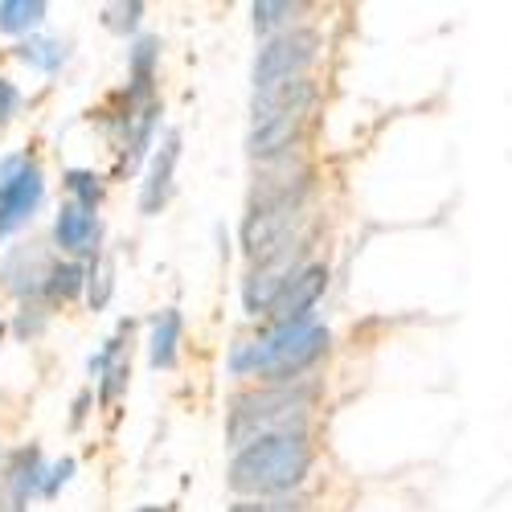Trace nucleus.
<instances>
[{
    "label": "nucleus",
    "mask_w": 512,
    "mask_h": 512,
    "mask_svg": "<svg viewBox=\"0 0 512 512\" xmlns=\"http://www.w3.org/2000/svg\"><path fill=\"white\" fill-rule=\"evenodd\" d=\"M312 467V447L304 426H291V431H275L254 439L250 447H242L230 463V488L242 496H283L308 476Z\"/></svg>",
    "instance_id": "f257e3e1"
},
{
    "label": "nucleus",
    "mask_w": 512,
    "mask_h": 512,
    "mask_svg": "<svg viewBox=\"0 0 512 512\" xmlns=\"http://www.w3.org/2000/svg\"><path fill=\"white\" fill-rule=\"evenodd\" d=\"M312 398V386H267L234 398L230 406V422H226V439L230 447H250L254 439L275 435V431H291V414H300Z\"/></svg>",
    "instance_id": "f03ea898"
},
{
    "label": "nucleus",
    "mask_w": 512,
    "mask_h": 512,
    "mask_svg": "<svg viewBox=\"0 0 512 512\" xmlns=\"http://www.w3.org/2000/svg\"><path fill=\"white\" fill-rule=\"evenodd\" d=\"M304 197H308V185L291 189L283 197H271V201H259L250 205L246 222H242V250L246 259L259 267L275 254H283L291 246V230L300 222V209H304Z\"/></svg>",
    "instance_id": "7ed1b4c3"
},
{
    "label": "nucleus",
    "mask_w": 512,
    "mask_h": 512,
    "mask_svg": "<svg viewBox=\"0 0 512 512\" xmlns=\"http://www.w3.org/2000/svg\"><path fill=\"white\" fill-rule=\"evenodd\" d=\"M41 193H46V181H41V168L33 160L9 156L0 164V238H9L33 218Z\"/></svg>",
    "instance_id": "20e7f679"
},
{
    "label": "nucleus",
    "mask_w": 512,
    "mask_h": 512,
    "mask_svg": "<svg viewBox=\"0 0 512 512\" xmlns=\"http://www.w3.org/2000/svg\"><path fill=\"white\" fill-rule=\"evenodd\" d=\"M316 46L320 37L312 29H291L271 37L259 50V58H254V91L275 87V82H287V78H304V70L316 58Z\"/></svg>",
    "instance_id": "39448f33"
},
{
    "label": "nucleus",
    "mask_w": 512,
    "mask_h": 512,
    "mask_svg": "<svg viewBox=\"0 0 512 512\" xmlns=\"http://www.w3.org/2000/svg\"><path fill=\"white\" fill-rule=\"evenodd\" d=\"M300 250H304L300 242H291L283 254H275V259L259 263V267L246 275V283H242V304H246L250 316H259V312L271 316V308L283 300V291L291 287V279L304 271V267H295V254H300Z\"/></svg>",
    "instance_id": "423d86ee"
},
{
    "label": "nucleus",
    "mask_w": 512,
    "mask_h": 512,
    "mask_svg": "<svg viewBox=\"0 0 512 512\" xmlns=\"http://www.w3.org/2000/svg\"><path fill=\"white\" fill-rule=\"evenodd\" d=\"M324 349H328V328L308 324V328L291 332V336L283 340L279 353L259 369V377H267L271 386H291V381L300 377L304 369H312V365L324 357Z\"/></svg>",
    "instance_id": "0eeeda50"
},
{
    "label": "nucleus",
    "mask_w": 512,
    "mask_h": 512,
    "mask_svg": "<svg viewBox=\"0 0 512 512\" xmlns=\"http://www.w3.org/2000/svg\"><path fill=\"white\" fill-rule=\"evenodd\" d=\"M312 103H316V82L287 78V82H275V87L254 91L250 115H254V123H271V119H287V115H304Z\"/></svg>",
    "instance_id": "6e6552de"
},
{
    "label": "nucleus",
    "mask_w": 512,
    "mask_h": 512,
    "mask_svg": "<svg viewBox=\"0 0 512 512\" xmlns=\"http://www.w3.org/2000/svg\"><path fill=\"white\" fill-rule=\"evenodd\" d=\"M181 160V132H164L160 148L152 152V164L144 173V189H140V213H160L168 193H173V173Z\"/></svg>",
    "instance_id": "1a4fd4ad"
},
{
    "label": "nucleus",
    "mask_w": 512,
    "mask_h": 512,
    "mask_svg": "<svg viewBox=\"0 0 512 512\" xmlns=\"http://www.w3.org/2000/svg\"><path fill=\"white\" fill-rule=\"evenodd\" d=\"M324 287H328V271L320 263L304 267L300 275L291 279V287L283 291V300L271 308V320L275 324H300V320H308L312 308H316V300L324 295Z\"/></svg>",
    "instance_id": "9d476101"
},
{
    "label": "nucleus",
    "mask_w": 512,
    "mask_h": 512,
    "mask_svg": "<svg viewBox=\"0 0 512 512\" xmlns=\"http://www.w3.org/2000/svg\"><path fill=\"white\" fill-rule=\"evenodd\" d=\"M127 336H132V324H119V332L91 357V373L103 377V386H99V402L103 406H111L127 390V377H132V361L123 357V340Z\"/></svg>",
    "instance_id": "9b49d317"
},
{
    "label": "nucleus",
    "mask_w": 512,
    "mask_h": 512,
    "mask_svg": "<svg viewBox=\"0 0 512 512\" xmlns=\"http://www.w3.org/2000/svg\"><path fill=\"white\" fill-rule=\"evenodd\" d=\"M304 132V115H287V119H271V123H254V132L246 136V152L254 160H275L283 152H291V144Z\"/></svg>",
    "instance_id": "f8f14e48"
},
{
    "label": "nucleus",
    "mask_w": 512,
    "mask_h": 512,
    "mask_svg": "<svg viewBox=\"0 0 512 512\" xmlns=\"http://www.w3.org/2000/svg\"><path fill=\"white\" fill-rule=\"evenodd\" d=\"M156 58H160V41L156 37H140L132 54H127V74H132V87H127V111H140L152 99V78H156Z\"/></svg>",
    "instance_id": "ddd939ff"
},
{
    "label": "nucleus",
    "mask_w": 512,
    "mask_h": 512,
    "mask_svg": "<svg viewBox=\"0 0 512 512\" xmlns=\"http://www.w3.org/2000/svg\"><path fill=\"white\" fill-rule=\"evenodd\" d=\"M95 234H99V226H95V213L91 209H82L78 201H66L62 209H58V222H54V238H58V246L62 250H87L91 242H95Z\"/></svg>",
    "instance_id": "4468645a"
},
{
    "label": "nucleus",
    "mask_w": 512,
    "mask_h": 512,
    "mask_svg": "<svg viewBox=\"0 0 512 512\" xmlns=\"http://www.w3.org/2000/svg\"><path fill=\"white\" fill-rule=\"evenodd\" d=\"M177 345H181V312L168 308L152 320V340H148L152 369H173L177 365Z\"/></svg>",
    "instance_id": "2eb2a0df"
},
{
    "label": "nucleus",
    "mask_w": 512,
    "mask_h": 512,
    "mask_svg": "<svg viewBox=\"0 0 512 512\" xmlns=\"http://www.w3.org/2000/svg\"><path fill=\"white\" fill-rule=\"evenodd\" d=\"M156 119H160V103H148L136 111L132 127H127V152H123V168H136L140 156L152 148V132H156Z\"/></svg>",
    "instance_id": "dca6fc26"
},
{
    "label": "nucleus",
    "mask_w": 512,
    "mask_h": 512,
    "mask_svg": "<svg viewBox=\"0 0 512 512\" xmlns=\"http://www.w3.org/2000/svg\"><path fill=\"white\" fill-rule=\"evenodd\" d=\"M17 58L25 66H33V70L54 74L66 62V46H62V41H50V37H29V41H21V46H17Z\"/></svg>",
    "instance_id": "f3484780"
},
{
    "label": "nucleus",
    "mask_w": 512,
    "mask_h": 512,
    "mask_svg": "<svg viewBox=\"0 0 512 512\" xmlns=\"http://www.w3.org/2000/svg\"><path fill=\"white\" fill-rule=\"evenodd\" d=\"M41 17H46L41 0H0V29L5 33H25L41 25Z\"/></svg>",
    "instance_id": "a211bd4d"
},
{
    "label": "nucleus",
    "mask_w": 512,
    "mask_h": 512,
    "mask_svg": "<svg viewBox=\"0 0 512 512\" xmlns=\"http://www.w3.org/2000/svg\"><path fill=\"white\" fill-rule=\"evenodd\" d=\"M82 283H87V271H82L78 263H54V271L46 279V295L50 300H74V295L82 291Z\"/></svg>",
    "instance_id": "6ab92c4d"
},
{
    "label": "nucleus",
    "mask_w": 512,
    "mask_h": 512,
    "mask_svg": "<svg viewBox=\"0 0 512 512\" xmlns=\"http://www.w3.org/2000/svg\"><path fill=\"white\" fill-rule=\"evenodd\" d=\"M254 29L259 33H271L275 25H283L287 17L295 13H304V5H291V0H254Z\"/></svg>",
    "instance_id": "aec40b11"
},
{
    "label": "nucleus",
    "mask_w": 512,
    "mask_h": 512,
    "mask_svg": "<svg viewBox=\"0 0 512 512\" xmlns=\"http://www.w3.org/2000/svg\"><path fill=\"white\" fill-rule=\"evenodd\" d=\"M66 189L78 197V205H82V209H91V213H95V205H99V197H103L99 177H95V173H87V168H70V173H66Z\"/></svg>",
    "instance_id": "412c9836"
},
{
    "label": "nucleus",
    "mask_w": 512,
    "mask_h": 512,
    "mask_svg": "<svg viewBox=\"0 0 512 512\" xmlns=\"http://www.w3.org/2000/svg\"><path fill=\"white\" fill-rule=\"evenodd\" d=\"M140 17H144L140 0H119V5H107V9H103V25H107L111 33H132V29L140 25Z\"/></svg>",
    "instance_id": "4be33fe9"
},
{
    "label": "nucleus",
    "mask_w": 512,
    "mask_h": 512,
    "mask_svg": "<svg viewBox=\"0 0 512 512\" xmlns=\"http://www.w3.org/2000/svg\"><path fill=\"white\" fill-rule=\"evenodd\" d=\"M87 275H91V308H103L111 300V263L103 259V254H95Z\"/></svg>",
    "instance_id": "5701e85b"
},
{
    "label": "nucleus",
    "mask_w": 512,
    "mask_h": 512,
    "mask_svg": "<svg viewBox=\"0 0 512 512\" xmlns=\"http://www.w3.org/2000/svg\"><path fill=\"white\" fill-rule=\"evenodd\" d=\"M230 512H308V504L295 496H271V500H242Z\"/></svg>",
    "instance_id": "b1692460"
},
{
    "label": "nucleus",
    "mask_w": 512,
    "mask_h": 512,
    "mask_svg": "<svg viewBox=\"0 0 512 512\" xmlns=\"http://www.w3.org/2000/svg\"><path fill=\"white\" fill-rule=\"evenodd\" d=\"M17 103H21V95H17V87L9 78H0V127H5L13 115H17Z\"/></svg>",
    "instance_id": "393cba45"
},
{
    "label": "nucleus",
    "mask_w": 512,
    "mask_h": 512,
    "mask_svg": "<svg viewBox=\"0 0 512 512\" xmlns=\"http://www.w3.org/2000/svg\"><path fill=\"white\" fill-rule=\"evenodd\" d=\"M25 504H29V496H25L21 488H13V484L0 480V512H25Z\"/></svg>",
    "instance_id": "a878e982"
},
{
    "label": "nucleus",
    "mask_w": 512,
    "mask_h": 512,
    "mask_svg": "<svg viewBox=\"0 0 512 512\" xmlns=\"http://www.w3.org/2000/svg\"><path fill=\"white\" fill-rule=\"evenodd\" d=\"M70 472H74V459H62V463L54 467V472H50V480H46V496H54V492L70 480Z\"/></svg>",
    "instance_id": "bb28decb"
},
{
    "label": "nucleus",
    "mask_w": 512,
    "mask_h": 512,
    "mask_svg": "<svg viewBox=\"0 0 512 512\" xmlns=\"http://www.w3.org/2000/svg\"><path fill=\"white\" fill-rule=\"evenodd\" d=\"M136 512H164V508H156V504H140Z\"/></svg>",
    "instance_id": "cd10ccee"
},
{
    "label": "nucleus",
    "mask_w": 512,
    "mask_h": 512,
    "mask_svg": "<svg viewBox=\"0 0 512 512\" xmlns=\"http://www.w3.org/2000/svg\"><path fill=\"white\" fill-rule=\"evenodd\" d=\"M0 336H5V328H0Z\"/></svg>",
    "instance_id": "c85d7f7f"
}]
</instances>
